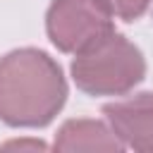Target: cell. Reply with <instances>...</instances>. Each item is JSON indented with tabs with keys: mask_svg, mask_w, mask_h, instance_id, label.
Returning <instances> with one entry per match:
<instances>
[{
	"mask_svg": "<svg viewBox=\"0 0 153 153\" xmlns=\"http://www.w3.org/2000/svg\"><path fill=\"white\" fill-rule=\"evenodd\" d=\"M143 74L146 62L141 50L117 31L79 50L72 62L74 84L88 96H122L131 91Z\"/></svg>",
	"mask_w": 153,
	"mask_h": 153,
	"instance_id": "2",
	"label": "cell"
},
{
	"mask_svg": "<svg viewBox=\"0 0 153 153\" xmlns=\"http://www.w3.org/2000/svg\"><path fill=\"white\" fill-rule=\"evenodd\" d=\"M117 139L141 153H153V93H136L103 108Z\"/></svg>",
	"mask_w": 153,
	"mask_h": 153,
	"instance_id": "4",
	"label": "cell"
},
{
	"mask_svg": "<svg viewBox=\"0 0 153 153\" xmlns=\"http://www.w3.org/2000/svg\"><path fill=\"white\" fill-rule=\"evenodd\" d=\"M2 148H33V151H45L48 146L41 143V141H10V143H5Z\"/></svg>",
	"mask_w": 153,
	"mask_h": 153,
	"instance_id": "7",
	"label": "cell"
},
{
	"mask_svg": "<svg viewBox=\"0 0 153 153\" xmlns=\"http://www.w3.org/2000/svg\"><path fill=\"white\" fill-rule=\"evenodd\" d=\"M112 12L103 0H53L45 29L53 45L62 53H79L112 29Z\"/></svg>",
	"mask_w": 153,
	"mask_h": 153,
	"instance_id": "3",
	"label": "cell"
},
{
	"mask_svg": "<svg viewBox=\"0 0 153 153\" xmlns=\"http://www.w3.org/2000/svg\"><path fill=\"white\" fill-rule=\"evenodd\" d=\"M55 151H103V153H117L124 148V143L117 139V134L105 127L98 120H67L57 136H55Z\"/></svg>",
	"mask_w": 153,
	"mask_h": 153,
	"instance_id": "5",
	"label": "cell"
},
{
	"mask_svg": "<svg viewBox=\"0 0 153 153\" xmlns=\"http://www.w3.org/2000/svg\"><path fill=\"white\" fill-rule=\"evenodd\" d=\"M103 2L110 7V12L115 17L124 19V22L139 19L148 10V5H151V0H103Z\"/></svg>",
	"mask_w": 153,
	"mask_h": 153,
	"instance_id": "6",
	"label": "cell"
},
{
	"mask_svg": "<svg viewBox=\"0 0 153 153\" xmlns=\"http://www.w3.org/2000/svg\"><path fill=\"white\" fill-rule=\"evenodd\" d=\"M65 100V74L48 53L22 48L0 57V120L5 124L45 127Z\"/></svg>",
	"mask_w": 153,
	"mask_h": 153,
	"instance_id": "1",
	"label": "cell"
}]
</instances>
